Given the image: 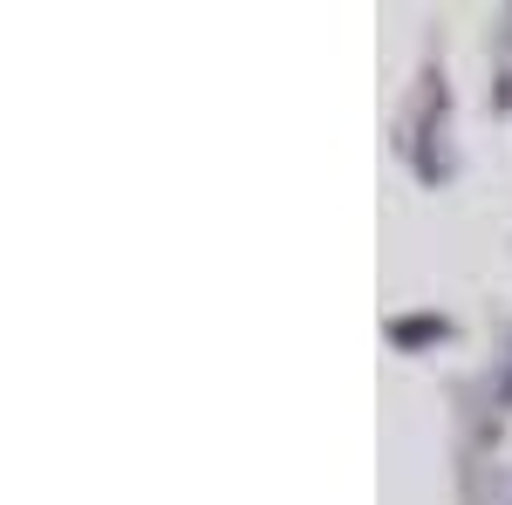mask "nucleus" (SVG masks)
<instances>
[{"label":"nucleus","mask_w":512,"mask_h":505,"mask_svg":"<svg viewBox=\"0 0 512 505\" xmlns=\"http://www.w3.org/2000/svg\"><path fill=\"white\" fill-rule=\"evenodd\" d=\"M506 505H512V499H506Z\"/></svg>","instance_id":"nucleus-1"}]
</instances>
